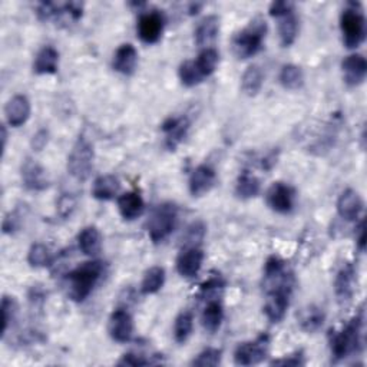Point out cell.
Returning a JSON list of instances; mask_svg holds the SVG:
<instances>
[{
    "label": "cell",
    "mask_w": 367,
    "mask_h": 367,
    "mask_svg": "<svg viewBox=\"0 0 367 367\" xmlns=\"http://www.w3.org/2000/svg\"><path fill=\"white\" fill-rule=\"evenodd\" d=\"M152 364L149 359L141 354L135 353H126L122 356V359L118 361V366H132V367H141V366H148Z\"/></svg>",
    "instance_id": "obj_42"
},
{
    "label": "cell",
    "mask_w": 367,
    "mask_h": 367,
    "mask_svg": "<svg viewBox=\"0 0 367 367\" xmlns=\"http://www.w3.org/2000/svg\"><path fill=\"white\" fill-rule=\"evenodd\" d=\"M38 18L44 22L46 20H51V19H55L59 16V5L56 4H52V2H42L39 6H38V12H36Z\"/></svg>",
    "instance_id": "obj_43"
},
{
    "label": "cell",
    "mask_w": 367,
    "mask_h": 367,
    "mask_svg": "<svg viewBox=\"0 0 367 367\" xmlns=\"http://www.w3.org/2000/svg\"><path fill=\"white\" fill-rule=\"evenodd\" d=\"M265 201L274 213L290 214L295 206V189L286 182H274L267 189Z\"/></svg>",
    "instance_id": "obj_9"
},
{
    "label": "cell",
    "mask_w": 367,
    "mask_h": 367,
    "mask_svg": "<svg viewBox=\"0 0 367 367\" xmlns=\"http://www.w3.org/2000/svg\"><path fill=\"white\" fill-rule=\"evenodd\" d=\"M363 331H364V316L361 310L340 331L330 333L328 340H330L331 357L336 361H339L352 354H359L364 346Z\"/></svg>",
    "instance_id": "obj_2"
},
{
    "label": "cell",
    "mask_w": 367,
    "mask_h": 367,
    "mask_svg": "<svg viewBox=\"0 0 367 367\" xmlns=\"http://www.w3.org/2000/svg\"><path fill=\"white\" fill-rule=\"evenodd\" d=\"M165 283V270L161 265H154L148 269L144 274L142 283H141V293L145 295L158 293Z\"/></svg>",
    "instance_id": "obj_32"
},
{
    "label": "cell",
    "mask_w": 367,
    "mask_h": 367,
    "mask_svg": "<svg viewBox=\"0 0 367 367\" xmlns=\"http://www.w3.org/2000/svg\"><path fill=\"white\" fill-rule=\"evenodd\" d=\"M218 60H220V53L217 52V49L206 48L199 52V55L196 56L194 63L196 66L199 75L203 76V79H206L215 72L217 66H218Z\"/></svg>",
    "instance_id": "obj_30"
},
{
    "label": "cell",
    "mask_w": 367,
    "mask_h": 367,
    "mask_svg": "<svg viewBox=\"0 0 367 367\" xmlns=\"http://www.w3.org/2000/svg\"><path fill=\"white\" fill-rule=\"evenodd\" d=\"M165 26V18L159 11H151L147 13H142L138 19V36L140 39L147 45L156 44L164 32Z\"/></svg>",
    "instance_id": "obj_10"
},
{
    "label": "cell",
    "mask_w": 367,
    "mask_h": 367,
    "mask_svg": "<svg viewBox=\"0 0 367 367\" xmlns=\"http://www.w3.org/2000/svg\"><path fill=\"white\" fill-rule=\"evenodd\" d=\"M2 338H5L8 335V330L11 327V324L15 321L16 314H18V303L15 297L11 295H4L2 298Z\"/></svg>",
    "instance_id": "obj_37"
},
{
    "label": "cell",
    "mask_w": 367,
    "mask_h": 367,
    "mask_svg": "<svg viewBox=\"0 0 367 367\" xmlns=\"http://www.w3.org/2000/svg\"><path fill=\"white\" fill-rule=\"evenodd\" d=\"M121 189L119 180L112 174L99 175L92 185V196L98 201H111Z\"/></svg>",
    "instance_id": "obj_22"
},
{
    "label": "cell",
    "mask_w": 367,
    "mask_h": 367,
    "mask_svg": "<svg viewBox=\"0 0 367 367\" xmlns=\"http://www.w3.org/2000/svg\"><path fill=\"white\" fill-rule=\"evenodd\" d=\"M48 142H49V131L45 129V128H42V129H39V131L35 133V135L32 137L30 147H32L33 151L39 152V151H42V149L48 145Z\"/></svg>",
    "instance_id": "obj_46"
},
{
    "label": "cell",
    "mask_w": 367,
    "mask_h": 367,
    "mask_svg": "<svg viewBox=\"0 0 367 367\" xmlns=\"http://www.w3.org/2000/svg\"><path fill=\"white\" fill-rule=\"evenodd\" d=\"M178 76L180 81L184 86L187 88H192L201 84L204 79L203 76L199 75L196 66L194 63V60H185L180 65V69H178Z\"/></svg>",
    "instance_id": "obj_36"
},
{
    "label": "cell",
    "mask_w": 367,
    "mask_h": 367,
    "mask_svg": "<svg viewBox=\"0 0 367 367\" xmlns=\"http://www.w3.org/2000/svg\"><path fill=\"white\" fill-rule=\"evenodd\" d=\"M326 320V314L321 307L316 305H310L305 309L300 310L297 314V323L303 331L306 333H316L319 331Z\"/></svg>",
    "instance_id": "obj_26"
},
{
    "label": "cell",
    "mask_w": 367,
    "mask_h": 367,
    "mask_svg": "<svg viewBox=\"0 0 367 367\" xmlns=\"http://www.w3.org/2000/svg\"><path fill=\"white\" fill-rule=\"evenodd\" d=\"M116 204H118V211L125 221L137 220L145 211L144 199L135 191H129V192L119 195L116 199Z\"/></svg>",
    "instance_id": "obj_20"
},
{
    "label": "cell",
    "mask_w": 367,
    "mask_h": 367,
    "mask_svg": "<svg viewBox=\"0 0 367 367\" xmlns=\"http://www.w3.org/2000/svg\"><path fill=\"white\" fill-rule=\"evenodd\" d=\"M78 246L79 250L88 255L95 257L102 250V236L99 229L93 225H88L82 228L78 234Z\"/></svg>",
    "instance_id": "obj_23"
},
{
    "label": "cell",
    "mask_w": 367,
    "mask_h": 367,
    "mask_svg": "<svg viewBox=\"0 0 367 367\" xmlns=\"http://www.w3.org/2000/svg\"><path fill=\"white\" fill-rule=\"evenodd\" d=\"M30 111L32 107L29 98L26 95H15L9 99L5 107L6 121L12 128H19L27 122Z\"/></svg>",
    "instance_id": "obj_17"
},
{
    "label": "cell",
    "mask_w": 367,
    "mask_h": 367,
    "mask_svg": "<svg viewBox=\"0 0 367 367\" xmlns=\"http://www.w3.org/2000/svg\"><path fill=\"white\" fill-rule=\"evenodd\" d=\"M272 364H274V366H305L306 364L305 353L302 350L295 352L293 354H288V356H284L281 359L273 360Z\"/></svg>",
    "instance_id": "obj_45"
},
{
    "label": "cell",
    "mask_w": 367,
    "mask_h": 367,
    "mask_svg": "<svg viewBox=\"0 0 367 367\" xmlns=\"http://www.w3.org/2000/svg\"><path fill=\"white\" fill-rule=\"evenodd\" d=\"M356 244L360 251H364V220H361L356 228Z\"/></svg>",
    "instance_id": "obj_47"
},
{
    "label": "cell",
    "mask_w": 367,
    "mask_h": 367,
    "mask_svg": "<svg viewBox=\"0 0 367 367\" xmlns=\"http://www.w3.org/2000/svg\"><path fill=\"white\" fill-rule=\"evenodd\" d=\"M20 175L25 188L29 191H45L51 181L44 166L32 158H26L20 166Z\"/></svg>",
    "instance_id": "obj_11"
},
{
    "label": "cell",
    "mask_w": 367,
    "mask_h": 367,
    "mask_svg": "<svg viewBox=\"0 0 367 367\" xmlns=\"http://www.w3.org/2000/svg\"><path fill=\"white\" fill-rule=\"evenodd\" d=\"M356 269L354 265L347 262L343 265L335 280V293L340 303H347L353 298L356 287Z\"/></svg>",
    "instance_id": "obj_19"
},
{
    "label": "cell",
    "mask_w": 367,
    "mask_h": 367,
    "mask_svg": "<svg viewBox=\"0 0 367 367\" xmlns=\"http://www.w3.org/2000/svg\"><path fill=\"white\" fill-rule=\"evenodd\" d=\"M220 32V19L215 15L206 16L199 22L194 32V39L198 46H208L213 44Z\"/></svg>",
    "instance_id": "obj_24"
},
{
    "label": "cell",
    "mask_w": 367,
    "mask_h": 367,
    "mask_svg": "<svg viewBox=\"0 0 367 367\" xmlns=\"http://www.w3.org/2000/svg\"><path fill=\"white\" fill-rule=\"evenodd\" d=\"M262 290L265 293L262 307L265 317L272 323H280L290 307L294 290V277L284 260L272 255L265 261Z\"/></svg>",
    "instance_id": "obj_1"
},
{
    "label": "cell",
    "mask_w": 367,
    "mask_h": 367,
    "mask_svg": "<svg viewBox=\"0 0 367 367\" xmlns=\"http://www.w3.org/2000/svg\"><path fill=\"white\" fill-rule=\"evenodd\" d=\"M194 316L191 312H182L177 316L174 323V339L177 343L184 345L192 335Z\"/></svg>",
    "instance_id": "obj_34"
},
{
    "label": "cell",
    "mask_w": 367,
    "mask_h": 367,
    "mask_svg": "<svg viewBox=\"0 0 367 367\" xmlns=\"http://www.w3.org/2000/svg\"><path fill=\"white\" fill-rule=\"evenodd\" d=\"M95 151L93 145L85 137H79L68 155V173L81 182L89 180L93 171Z\"/></svg>",
    "instance_id": "obj_7"
},
{
    "label": "cell",
    "mask_w": 367,
    "mask_h": 367,
    "mask_svg": "<svg viewBox=\"0 0 367 367\" xmlns=\"http://www.w3.org/2000/svg\"><path fill=\"white\" fill-rule=\"evenodd\" d=\"M340 29L347 49L359 48L366 39V18L360 4L350 2L340 15Z\"/></svg>",
    "instance_id": "obj_5"
},
{
    "label": "cell",
    "mask_w": 367,
    "mask_h": 367,
    "mask_svg": "<svg viewBox=\"0 0 367 367\" xmlns=\"http://www.w3.org/2000/svg\"><path fill=\"white\" fill-rule=\"evenodd\" d=\"M22 224V214L19 210H13L4 218L2 231L4 234H15V232L20 228Z\"/></svg>",
    "instance_id": "obj_41"
},
{
    "label": "cell",
    "mask_w": 367,
    "mask_h": 367,
    "mask_svg": "<svg viewBox=\"0 0 367 367\" xmlns=\"http://www.w3.org/2000/svg\"><path fill=\"white\" fill-rule=\"evenodd\" d=\"M138 65V51L131 44L121 45L112 59V68L121 75H133Z\"/></svg>",
    "instance_id": "obj_18"
},
{
    "label": "cell",
    "mask_w": 367,
    "mask_h": 367,
    "mask_svg": "<svg viewBox=\"0 0 367 367\" xmlns=\"http://www.w3.org/2000/svg\"><path fill=\"white\" fill-rule=\"evenodd\" d=\"M6 142H8V132H6V126H2V144H4V151L6 149Z\"/></svg>",
    "instance_id": "obj_48"
},
{
    "label": "cell",
    "mask_w": 367,
    "mask_h": 367,
    "mask_svg": "<svg viewBox=\"0 0 367 367\" xmlns=\"http://www.w3.org/2000/svg\"><path fill=\"white\" fill-rule=\"evenodd\" d=\"M222 319H224V309L221 302H218V300H208V303L201 314L203 327L208 333H215L221 327Z\"/></svg>",
    "instance_id": "obj_28"
},
{
    "label": "cell",
    "mask_w": 367,
    "mask_h": 367,
    "mask_svg": "<svg viewBox=\"0 0 367 367\" xmlns=\"http://www.w3.org/2000/svg\"><path fill=\"white\" fill-rule=\"evenodd\" d=\"M222 352L215 347H207L201 353H198L196 357L191 361V366L195 367H215L221 363Z\"/></svg>",
    "instance_id": "obj_38"
},
{
    "label": "cell",
    "mask_w": 367,
    "mask_h": 367,
    "mask_svg": "<svg viewBox=\"0 0 367 367\" xmlns=\"http://www.w3.org/2000/svg\"><path fill=\"white\" fill-rule=\"evenodd\" d=\"M269 12H270L272 18L280 19V18L294 12V5L291 2H287V0H280V2H273L270 5Z\"/></svg>",
    "instance_id": "obj_44"
},
{
    "label": "cell",
    "mask_w": 367,
    "mask_h": 367,
    "mask_svg": "<svg viewBox=\"0 0 367 367\" xmlns=\"http://www.w3.org/2000/svg\"><path fill=\"white\" fill-rule=\"evenodd\" d=\"M161 129L165 133V147L170 151H175L187 137L189 121L187 116H170L162 122Z\"/></svg>",
    "instance_id": "obj_15"
},
{
    "label": "cell",
    "mask_w": 367,
    "mask_h": 367,
    "mask_svg": "<svg viewBox=\"0 0 367 367\" xmlns=\"http://www.w3.org/2000/svg\"><path fill=\"white\" fill-rule=\"evenodd\" d=\"M261 191L260 180L248 170H244L236 182V194L241 199L255 198Z\"/></svg>",
    "instance_id": "obj_27"
},
{
    "label": "cell",
    "mask_w": 367,
    "mask_h": 367,
    "mask_svg": "<svg viewBox=\"0 0 367 367\" xmlns=\"http://www.w3.org/2000/svg\"><path fill=\"white\" fill-rule=\"evenodd\" d=\"M178 208L173 203L159 204L147 221V232L152 243L158 244L168 239L177 225Z\"/></svg>",
    "instance_id": "obj_6"
},
{
    "label": "cell",
    "mask_w": 367,
    "mask_h": 367,
    "mask_svg": "<svg viewBox=\"0 0 367 367\" xmlns=\"http://www.w3.org/2000/svg\"><path fill=\"white\" fill-rule=\"evenodd\" d=\"M279 81L284 89L297 91V89H302L305 85V74L300 66L294 63H287L280 71Z\"/></svg>",
    "instance_id": "obj_29"
},
{
    "label": "cell",
    "mask_w": 367,
    "mask_h": 367,
    "mask_svg": "<svg viewBox=\"0 0 367 367\" xmlns=\"http://www.w3.org/2000/svg\"><path fill=\"white\" fill-rule=\"evenodd\" d=\"M59 52L53 46H44L33 62V72L36 75H53L58 72Z\"/></svg>",
    "instance_id": "obj_25"
},
{
    "label": "cell",
    "mask_w": 367,
    "mask_h": 367,
    "mask_svg": "<svg viewBox=\"0 0 367 367\" xmlns=\"http://www.w3.org/2000/svg\"><path fill=\"white\" fill-rule=\"evenodd\" d=\"M264 84V74L258 65H251L241 78V89L247 96H255Z\"/></svg>",
    "instance_id": "obj_31"
},
{
    "label": "cell",
    "mask_w": 367,
    "mask_h": 367,
    "mask_svg": "<svg viewBox=\"0 0 367 367\" xmlns=\"http://www.w3.org/2000/svg\"><path fill=\"white\" fill-rule=\"evenodd\" d=\"M206 236V225L203 221H196L192 222L188 228L185 236L182 239V244L184 247H196L199 243L203 241Z\"/></svg>",
    "instance_id": "obj_39"
},
{
    "label": "cell",
    "mask_w": 367,
    "mask_h": 367,
    "mask_svg": "<svg viewBox=\"0 0 367 367\" xmlns=\"http://www.w3.org/2000/svg\"><path fill=\"white\" fill-rule=\"evenodd\" d=\"M109 336L116 343H128L133 336V319L125 309H116L109 316Z\"/></svg>",
    "instance_id": "obj_13"
},
{
    "label": "cell",
    "mask_w": 367,
    "mask_h": 367,
    "mask_svg": "<svg viewBox=\"0 0 367 367\" xmlns=\"http://www.w3.org/2000/svg\"><path fill=\"white\" fill-rule=\"evenodd\" d=\"M363 211V199L357 191L347 188L338 199V213L346 221H354Z\"/></svg>",
    "instance_id": "obj_21"
},
{
    "label": "cell",
    "mask_w": 367,
    "mask_h": 367,
    "mask_svg": "<svg viewBox=\"0 0 367 367\" xmlns=\"http://www.w3.org/2000/svg\"><path fill=\"white\" fill-rule=\"evenodd\" d=\"M270 336L261 335L255 340L240 343L234 350V363L237 366H254L269 356Z\"/></svg>",
    "instance_id": "obj_8"
},
{
    "label": "cell",
    "mask_w": 367,
    "mask_h": 367,
    "mask_svg": "<svg viewBox=\"0 0 367 367\" xmlns=\"http://www.w3.org/2000/svg\"><path fill=\"white\" fill-rule=\"evenodd\" d=\"M58 213L62 218H68L76 208V199L71 194H63L58 199Z\"/></svg>",
    "instance_id": "obj_40"
},
{
    "label": "cell",
    "mask_w": 367,
    "mask_h": 367,
    "mask_svg": "<svg viewBox=\"0 0 367 367\" xmlns=\"http://www.w3.org/2000/svg\"><path fill=\"white\" fill-rule=\"evenodd\" d=\"M27 262L30 267H35V269L51 265L53 262V257L49 247L42 243L32 244V247L27 251Z\"/></svg>",
    "instance_id": "obj_35"
},
{
    "label": "cell",
    "mask_w": 367,
    "mask_h": 367,
    "mask_svg": "<svg viewBox=\"0 0 367 367\" xmlns=\"http://www.w3.org/2000/svg\"><path fill=\"white\" fill-rule=\"evenodd\" d=\"M279 35H280V42L283 48H288L295 42L297 33H298V20L294 12L283 16L279 19Z\"/></svg>",
    "instance_id": "obj_33"
},
{
    "label": "cell",
    "mask_w": 367,
    "mask_h": 367,
    "mask_svg": "<svg viewBox=\"0 0 367 367\" xmlns=\"http://www.w3.org/2000/svg\"><path fill=\"white\" fill-rule=\"evenodd\" d=\"M104 274V262L92 260L82 262L76 269L66 274L68 295L75 303H84L91 295L98 281Z\"/></svg>",
    "instance_id": "obj_3"
},
{
    "label": "cell",
    "mask_w": 367,
    "mask_h": 367,
    "mask_svg": "<svg viewBox=\"0 0 367 367\" xmlns=\"http://www.w3.org/2000/svg\"><path fill=\"white\" fill-rule=\"evenodd\" d=\"M342 72L345 84L350 88L359 86L364 82L367 75V60L361 53H353L343 59Z\"/></svg>",
    "instance_id": "obj_16"
},
{
    "label": "cell",
    "mask_w": 367,
    "mask_h": 367,
    "mask_svg": "<svg viewBox=\"0 0 367 367\" xmlns=\"http://www.w3.org/2000/svg\"><path fill=\"white\" fill-rule=\"evenodd\" d=\"M267 35V22L257 16L243 30L237 32L232 38V51L239 59L255 56L264 44Z\"/></svg>",
    "instance_id": "obj_4"
},
{
    "label": "cell",
    "mask_w": 367,
    "mask_h": 367,
    "mask_svg": "<svg viewBox=\"0 0 367 367\" xmlns=\"http://www.w3.org/2000/svg\"><path fill=\"white\" fill-rule=\"evenodd\" d=\"M204 262V251L196 247H184L177 257V272L184 279H194L198 276Z\"/></svg>",
    "instance_id": "obj_12"
},
{
    "label": "cell",
    "mask_w": 367,
    "mask_h": 367,
    "mask_svg": "<svg viewBox=\"0 0 367 367\" xmlns=\"http://www.w3.org/2000/svg\"><path fill=\"white\" fill-rule=\"evenodd\" d=\"M215 181H217V174L211 165L208 164L198 165L189 175V181H188L189 192L192 196H203L213 189Z\"/></svg>",
    "instance_id": "obj_14"
}]
</instances>
